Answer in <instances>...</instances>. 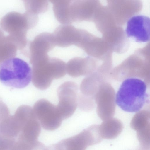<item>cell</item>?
Masks as SVG:
<instances>
[{"instance_id": "6da1fadb", "label": "cell", "mask_w": 150, "mask_h": 150, "mask_svg": "<svg viewBox=\"0 0 150 150\" xmlns=\"http://www.w3.org/2000/svg\"><path fill=\"white\" fill-rule=\"evenodd\" d=\"M38 20V15L27 11L24 13L16 12H9L1 19L0 25L8 33L10 40L21 50L26 45L28 30L34 27Z\"/></svg>"}, {"instance_id": "7a4b0ae2", "label": "cell", "mask_w": 150, "mask_h": 150, "mask_svg": "<svg viewBox=\"0 0 150 150\" xmlns=\"http://www.w3.org/2000/svg\"><path fill=\"white\" fill-rule=\"evenodd\" d=\"M148 96L144 82L138 78H128L122 82L116 94V103L125 111L137 112L144 105Z\"/></svg>"}, {"instance_id": "3957f363", "label": "cell", "mask_w": 150, "mask_h": 150, "mask_svg": "<svg viewBox=\"0 0 150 150\" xmlns=\"http://www.w3.org/2000/svg\"><path fill=\"white\" fill-rule=\"evenodd\" d=\"M32 78V70L26 62L13 57L0 64V81L4 85L14 88L27 86Z\"/></svg>"}, {"instance_id": "277c9868", "label": "cell", "mask_w": 150, "mask_h": 150, "mask_svg": "<svg viewBox=\"0 0 150 150\" xmlns=\"http://www.w3.org/2000/svg\"><path fill=\"white\" fill-rule=\"evenodd\" d=\"M32 80L37 88L46 89L50 85L54 79L64 76L66 72V65L62 61L44 57L32 64Z\"/></svg>"}, {"instance_id": "5b68a950", "label": "cell", "mask_w": 150, "mask_h": 150, "mask_svg": "<svg viewBox=\"0 0 150 150\" xmlns=\"http://www.w3.org/2000/svg\"><path fill=\"white\" fill-rule=\"evenodd\" d=\"M33 111L41 125L44 129L53 131L61 125L63 119L56 106L48 100L42 99L35 104Z\"/></svg>"}, {"instance_id": "8992f818", "label": "cell", "mask_w": 150, "mask_h": 150, "mask_svg": "<svg viewBox=\"0 0 150 150\" xmlns=\"http://www.w3.org/2000/svg\"><path fill=\"white\" fill-rule=\"evenodd\" d=\"M78 90L77 85L71 82L65 83L58 88L59 103L56 106L63 120L70 117L75 111L77 106Z\"/></svg>"}, {"instance_id": "52a82bcc", "label": "cell", "mask_w": 150, "mask_h": 150, "mask_svg": "<svg viewBox=\"0 0 150 150\" xmlns=\"http://www.w3.org/2000/svg\"><path fill=\"white\" fill-rule=\"evenodd\" d=\"M110 10L116 24H125L131 17L142 10L141 0H106Z\"/></svg>"}, {"instance_id": "ba28073f", "label": "cell", "mask_w": 150, "mask_h": 150, "mask_svg": "<svg viewBox=\"0 0 150 150\" xmlns=\"http://www.w3.org/2000/svg\"><path fill=\"white\" fill-rule=\"evenodd\" d=\"M102 6L99 0H78L71 3L70 14L72 22L93 21L98 11Z\"/></svg>"}, {"instance_id": "9c48e42d", "label": "cell", "mask_w": 150, "mask_h": 150, "mask_svg": "<svg viewBox=\"0 0 150 150\" xmlns=\"http://www.w3.org/2000/svg\"><path fill=\"white\" fill-rule=\"evenodd\" d=\"M150 18L143 15L134 16L127 21L125 33L129 38L139 42H146L150 37Z\"/></svg>"}, {"instance_id": "30bf717a", "label": "cell", "mask_w": 150, "mask_h": 150, "mask_svg": "<svg viewBox=\"0 0 150 150\" xmlns=\"http://www.w3.org/2000/svg\"><path fill=\"white\" fill-rule=\"evenodd\" d=\"M82 31L70 24L58 27L53 34L56 45L61 47L72 45L77 46L82 36Z\"/></svg>"}, {"instance_id": "8fae6325", "label": "cell", "mask_w": 150, "mask_h": 150, "mask_svg": "<svg viewBox=\"0 0 150 150\" xmlns=\"http://www.w3.org/2000/svg\"><path fill=\"white\" fill-rule=\"evenodd\" d=\"M56 45L53 34L47 33H41L30 44V59H36L47 54V52Z\"/></svg>"}, {"instance_id": "7c38bea8", "label": "cell", "mask_w": 150, "mask_h": 150, "mask_svg": "<svg viewBox=\"0 0 150 150\" xmlns=\"http://www.w3.org/2000/svg\"><path fill=\"white\" fill-rule=\"evenodd\" d=\"M93 22L100 30L108 29L116 24L108 7L102 5L96 13Z\"/></svg>"}, {"instance_id": "4fadbf2b", "label": "cell", "mask_w": 150, "mask_h": 150, "mask_svg": "<svg viewBox=\"0 0 150 150\" xmlns=\"http://www.w3.org/2000/svg\"><path fill=\"white\" fill-rule=\"evenodd\" d=\"M17 49L15 44L8 36H5L0 29V64L7 59L14 57Z\"/></svg>"}, {"instance_id": "5bb4252c", "label": "cell", "mask_w": 150, "mask_h": 150, "mask_svg": "<svg viewBox=\"0 0 150 150\" xmlns=\"http://www.w3.org/2000/svg\"><path fill=\"white\" fill-rule=\"evenodd\" d=\"M71 3H62L53 5L54 16L57 21L62 25L70 24L72 23L70 14Z\"/></svg>"}, {"instance_id": "9a60e30c", "label": "cell", "mask_w": 150, "mask_h": 150, "mask_svg": "<svg viewBox=\"0 0 150 150\" xmlns=\"http://www.w3.org/2000/svg\"><path fill=\"white\" fill-rule=\"evenodd\" d=\"M26 11L37 15L45 12L49 7L47 0H23Z\"/></svg>"}, {"instance_id": "2e32d148", "label": "cell", "mask_w": 150, "mask_h": 150, "mask_svg": "<svg viewBox=\"0 0 150 150\" xmlns=\"http://www.w3.org/2000/svg\"><path fill=\"white\" fill-rule=\"evenodd\" d=\"M53 5L65 3H71V0H47Z\"/></svg>"}, {"instance_id": "e0dca14e", "label": "cell", "mask_w": 150, "mask_h": 150, "mask_svg": "<svg viewBox=\"0 0 150 150\" xmlns=\"http://www.w3.org/2000/svg\"><path fill=\"white\" fill-rule=\"evenodd\" d=\"M72 0H73L74 1H76V0H71V1Z\"/></svg>"}, {"instance_id": "ac0fdd59", "label": "cell", "mask_w": 150, "mask_h": 150, "mask_svg": "<svg viewBox=\"0 0 150 150\" xmlns=\"http://www.w3.org/2000/svg\"></svg>"}]
</instances>
